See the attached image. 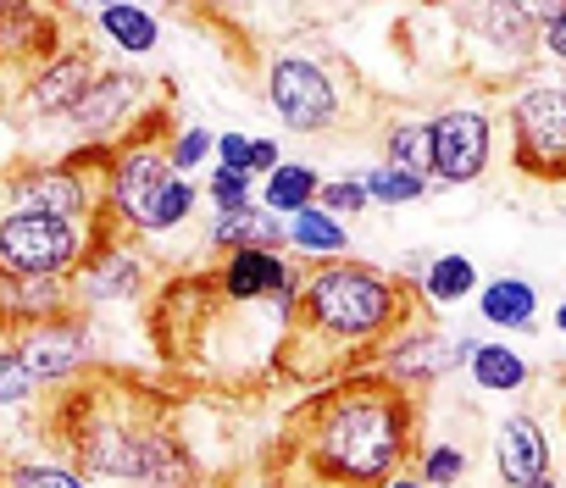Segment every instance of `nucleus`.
<instances>
[{
	"instance_id": "obj_23",
	"label": "nucleus",
	"mask_w": 566,
	"mask_h": 488,
	"mask_svg": "<svg viewBox=\"0 0 566 488\" xmlns=\"http://www.w3.org/2000/svg\"><path fill=\"white\" fill-rule=\"evenodd\" d=\"M384 167L395 172H411V178H428L433 172V128L422 117H406L384 134Z\"/></svg>"
},
{
	"instance_id": "obj_28",
	"label": "nucleus",
	"mask_w": 566,
	"mask_h": 488,
	"mask_svg": "<svg viewBox=\"0 0 566 488\" xmlns=\"http://www.w3.org/2000/svg\"><path fill=\"white\" fill-rule=\"evenodd\" d=\"M195 200H200V189L189 183V178H172V189L156 200V211H150V227H145V238H156V233H172V227H184L189 216H195Z\"/></svg>"
},
{
	"instance_id": "obj_32",
	"label": "nucleus",
	"mask_w": 566,
	"mask_h": 488,
	"mask_svg": "<svg viewBox=\"0 0 566 488\" xmlns=\"http://www.w3.org/2000/svg\"><path fill=\"white\" fill-rule=\"evenodd\" d=\"M40 394V383L29 378V367L18 361L12 344H0V405H29Z\"/></svg>"
},
{
	"instance_id": "obj_25",
	"label": "nucleus",
	"mask_w": 566,
	"mask_h": 488,
	"mask_svg": "<svg viewBox=\"0 0 566 488\" xmlns=\"http://www.w3.org/2000/svg\"><path fill=\"white\" fill-rule=\"evenodd\" d=\"M472 289H478V267H472L461 251L433 256V267L422 273V295H428V300H439V306H461Z\"/></svg>"
},
{
	"instance_id": "obj_18",
	"label": "nucleus",
	"mask_w": 566,
	"mask_h": 488,
	"mask_svg": "<svg viewBox=\"0 0 566 488\" xmlns=\"http://www.w3.org/2000/svg\"><path fill=\"white\" fill-rule=\"evenodd\" d=\"M290 244V222L272 216L266 205H244V211H228L211 222V251L217 256H233V251H277Z\"/></svg>"
},
{
	"instance_id": "obj_33",
	"label": "nucleus",
	"mask_w": 566,
	"mask_h": 488,
	"mask_svg": "<svg viewBox=\"0 0 566 488\" xmlns=\"http://www.w3.org/2000/svg\"><path fill=\"white\" fill-rule=\"evenodd\" d=\"M317 205L328 211V216H361L373 200H367V189H361V178H334V183H323V194H317Z\"/></svg>"
},
{
	"instance_id": "obj_39",
	"label": "nucleus",
	"mask_w": 566,
	"mask_h": 488,
	"mask_svg": "<svg viewBox=\"0 0 566 488\" xmlns=\"http://www.w3.org/2000/svg\"><path fill=\"white\" fill-rule=\"evenodd\" d=\"M538 488H555V477H549V482H538Z\"/></svg>"
},
{
	"instance_id": "obj_2",
	"label": "nucleus",
	"mask_w": 566,
	"mask_h": 488,
	"mask_svg": "<svg viewBox=\"0 0 566 488\" xmlns=\"http://www.w3.org/2000/svg\"><path fill=\"white\" fill-rule=\"evenodd\" d=\"M290 328L317 333L323 344H389L400 328H411L406 284L361 262H323L306 273Z\"/></svg>"
},
{
	"instance_id": "obj_22",
	"label": "nucleus",
	"mask_w": 566,
	"mask_h": 488,
	"mask_svg": "<svg viewBox=\"0 0 566 488\" xmlns=\"http://www.w3.org/2000/svg\"><path fill=\"white\" fill-rule=\"evenodd\" d=\"M290 251L328 262V256H345V251H350V233H345V222L328 216L323 205H306V211L290 216Z\"/></svg>"
},
{
	"instance_id": "obj_34",
	"label": "nucleus",
	"mask_w": 566,
	"mask_h": 488,
	"mask_svg": "<svg viewBox=\"0 0 566 488\" xmlns=\"http://www.w3.org/2000/svg\"><path fill=\"white\" fill-rule=\"evenodd\" d=\"M533 23H538V51L566 67V7H533Z\"/></svg>"
},
{
	"instance_id": "obj_24",
	"label": "nucleus",
	"mask_w": 566,
	"mask_h": 488,
	"mask_svg": "<svg viewBox=\"0 0 566 488\" xmlns=\"http://www.w3.org/2000/svg\"><path fill=\"white\" fill-rule=\"evenodd\" d=\"M472 383L483 389V394H516L522 383H527V361H522V350H511L505 339L500 344H478V356H472Z\"/></svg>"
},
{
	"instance_id": "obj_30",
	"label": "nucleus",
	"mask_w": 566,
	"mask_h": 488,
	"mask_svg": "<svg viewBox=\"0 0 566 488\" xmlns=\"http://www.w3.org/2000/svg\"><path fill=\"white\" fill-rule=\"evenodd\" d=\"M206 156H217V134H211V128H200V123L178 128V139H172V150H167L172 172L184 178V172H195V167H200Z\"/></svg>"
},
{
	"instance_id": "obj_35",
	"label": "nucleus",
	"mask_w": 566,
	"mask_h": 488,
	"mask_svg": "<svg viewBox=\"0 0 566 488\" xmlns=\"http://www.w3.org/2000/svg\"><path fill=\"white\" fill-rule=\"evenodd\" d=\"M244 161H250V134H239V128L217 134V167H228V172H244Z\"/></svg>"
},
{
	"instance_id": "obj_15",
	"label": "nucleus",
	"mask_w": 566,
	"mask_h": 488,
	"mask_svg": "<svg viewBox=\"0 0 566 488\" xmlns=\"http://www.w3.org/2000/svg\"><path fill=\"white\" fill-rule=\"evenodd\" d=\"M62 56V29L45 7H0V67H45Z\"/></svg>"
},
{
	"instance_id": "obj_26",
	"label": "nucleus",
	"mask_w": 566,
	"mask_h": 488,
	"mask_svg": "<svg viewBox=\"0 0 566 488\" xmlns=\"http://www.w3.org/2000/svg\"><path fill=\"white\" fill-rule=\"evenodd\" d=\"M361 189L373 205H411V200H428V178H411V172H395V167H367L361 172Z\"/></svg>"
},
{
	"instance_id": "obj_20",
	"label": "nucleus",
	"mask_w": 566,
	"mask_h": 488,
	"mask_svg": "<svg viewBox=\"0 0 566 488\" xmlns=\"http://www.w3.org/2000/svg\"><path fill=\"white\" fill-rule=\"evenodd\" d=\"M95 29H101V40H106V45H117L123 56H150V51H156V40H161L156 12L128 7V0H117V7H101V12H95Z\"/></svg>"
},
{
	"instance_id": "obj_38",
	"label": "nucleus",
	"mask_w": 566,
	"mask_h": 488,
	"mask_svg": "<svg viewBox=\"0 0 566 488\" xmlns=\"http://www.w3.org/2000/svg\"><path fill=\"white\" fill-rule=\"evenodd\" d=\"M555 328H560V333H566V300H560V306H555Z\"/></svg>"
},
{
	"instance_id": "obj_11",
	"label": "nucleus",
	"mask_w": 566,
	"mask_h": 488,
	"mask_svg": "<svg viewBox=\"0 0 566 488\" xmlns=\"http://www.w3.org/2000/svg\"><path fill=\"white\" fill-rule=\"evenodd\" d=\"M145 100H150V84H145L139 73L106 67V73L90 84V95H84V106L73 112V123H78V134H84L90 145H112V139L123 134V123H139V117H145Z\"/></svg>"
},
{
	"instance_id": "obj_4",
	"label": "nucleus",
	"mask_w": 566,
	"mask_h": 488,
	"mask_svg": "<svg viewBox=\"0 0 566 488\" xmlns=\"http://www.w3.org/2000/svg\"><path fill=\"white\" fill-rule=\"evenodd\" d=\"M511 161L533 183H566V84H527L511 100Z\"/></svg>"
},
{
	"instance_id": "obj_31",
	"label": "nucleus",
	"mask_w": 566,
	"mask_h": 488,
	"mask_svg": "<svg viewBox=\"0 0 566 488\" xmlns=\"http://www.w3.org/2000/svg\"><path fill=\"white\" fill-rule=\"evenodd\" d=\"M250 194H255V178H250V172H228V167H217V172H211V189H206V200L217 205V216L255 205Z\"/></svg>"
},
{
	"instance_id": "obj_6",
	"label": "nucleus",
	"mask_w": 566,
	"mask_h": 488,
	"mask_svg": "<svg viewBox=\"0 0 566 488\" xmlns=\"http://www.w3.org/2000/svg\"><path fill=\"white\" fill-rule=\"evenodd\" d=\"M266 106L283 117L290 134H323L345 117V89L312 56H272L266 62Z\"/></svg>"
},
{
	"instance_id": "obj_21",
	"label": "nucleus",
	"mask_w": 566,
	"mask_h": 488,
	"mask_svg": "<svg viewBox=\"0 0 566 488\" xmlns=\"http://www.w3.org/2000/svg\"><path fill=\"white\" fill-rule=\"evenodd\" d=\"M317 194H323V178H317V167H306V161H283V167L261 183V205H266L272 216H295V211L317 205Z\"/></svg>"
},
{
	"instance_id": "obj_29",
	"label": "nucleus",
	"mask_w": 566,
	"mask_h": 488,
	"mask_svg": "<svg viewBox=\"0 0 566 488\" xmlns=\"http://www.w3.org/2000/svg\"><path fill=\"white\" fill-rule=\"evenodd\" d=\"M467 449L461 444H428L422 449V460H417V477L428 482V488H455L461 477H467Z\"/></svg>"
},
{
	"instance_id": "obj_40",
	"label": "nucleus",
	"mask_w": 566,
	"mask_h": 488,
	"mask_svg": "<svg viewBox=\"0 0 566 488\" xmlns=\"http://www.w3.org/2000/svg\"><path fill=\"white\" fill-rule=\"evenodd\" d=\"M560 416H566V394H560Z\"/></svg>"
},
{
	"instance_id": "obj_3",
	"label": "nucleus",
	"mask_w": 566,
	"mask_h": 488,
	"mask_svg": "<svg viewBox=\"0 0 566 488\" xmlns=\"http://www.w3.org/2000/svg\"><path fill=\"white\" fill-rule=\"evenodd\" d=\"M90 222H62L45 211H0V278H73L90 256Z\"/></svg>"
},
{
	"instance_id": "obj_10",
	"label": "nucleus",
	"mask_w": 566,
	"mask_h": 488,
	"mask_svg": "<svg viewBox=\"0 0 566 488\" xmlns=\"http://www.w3.org/2000/svg\"><path fill=\"white\" fill-rule=\"evenodd\" d=\"M433 128V178L439 183H478L494 150V123L478 106H450L428 117Z\"/></svg>"
},
{
	"instance_id": "obj_17",
	"label": "nucleus",
	"mask_w": 566,
	"mask_h": 488,
	"mask_svg": "<svg viewBox=\"0 0 566 488\" xmlns=\"http://www.w3.org/2000/svg\"><path fill=\"white\" fill-rule=\"evenodd\" d=\"M67 300H73V289L62 278H0V322L18 333L56 322V317H73Z\"/></svg>"
},
{
	"instance_id": "obj_9",
	"label": "nucleus",
	"mask_w": 566,
	"mask_h": 488,
	"mask_svg": "<svg viewBox=\"0 0 566 488\" xmlns=\"http://www.w3.org/2000/svg\"><path fill=\"white\" fill-rule=\"evenodd\" d=\"M7 211H45V216H62V222H90L106 200V189L90 183V172H78L67 156L51 161V167H23L7 178Z\"/></svg>"
},
{
	"instance_id": "obj_36",
	"label": "nucleus",
	"mask_w": 566,
	"mask_h": 488,
	"mask_svg": "<svg viewBox=\"0 0 566 488\" xmlns=\"http://www.w3.org/2000/svg\"><path fill=\"white\" fill-rule=\"evenodd\" d=\"M277 167H283L277 145H272V139H250V161H244V172H250V178H255V172H266V178H272Z\"/></svg>"
},
{
	"instance_id": "obj_19",
	"label": "nucleus",
	"mask_w": 566,
	"mask_h": 488,
	"mask_svg": "<svg viewBox=\"0 0 566 488\" xmlns=\"http://www.w3.org/2000/svg\"><path fill=\"white\" fill-rule=\"evenodd\" d=\"M478 317L500 333H527L538 322V289L527 278H494L478 289Z\"/></svg>"
},
{
	"instance_id": "obj_14",
	"label": "nucleus",
	"mask_w": 566,
	"mask_h": 488,
	"mask_svg": "<svg viewBox=\"0 0 566 488\" xmlns=\"http://www.w3.org/2000/svg\"><path fill=\"white\" fill-rule=\"evenodd\" d=\"M101 78V67L84 51H62L56 62H45L29 84H23V106L34 117H73L90 95V84Z\"/></svg>"
},
{
	"instance_id": "obj_16",
	"label": "nucleus",
	"mask_w": 566,
	"mask_h": 488,
	"mask_svg": "<svg viewBox=\"0 0 566 488\" xmlns=\"http://www.w3.org/2000/svg\"><path fill=\"white\" fill-rule=\"evenodd\" d=\"M295 278H301V267H290L277 251H233L217 267V295L233 300V306H250V300H272Z\"/></svg>"
},
{
	"instance_id": "obj_7",
	"label": "nucleus",
	"mask_w": 566,
	"mask_h": 488,
	"mask_svg": "<svg viewBox=\"0 0 566 488\" xmlns=\"http://www.w3.org/2000/svg\"><path fill=\"white\" fill-rule=\"evenodd\" d=\"M172 161H167V150L156 145V139H123L117 145V167H112V183H106V205H112V216L123 222V233H134V238H145V227H150V211H156V200L172 189Z\"/></svg>"
},
{
	"instance_id": "obj_13",
	"label": "nucleus",
	"mask_w": 566,
	"mask_h": 488,
	"mask_svg": "<svg viewBox=\"0 0 566 488\" xmlns=\"http://www.w3.org/2000/svg\"><path fill=\"white\" fill-rule=\"evenodd\" d=\"M494 466L511 488H538L549 482V433L538 416L527 411H511L500 427H494Z\"/></svg>"
},
{
	"instance_id": "obj_12",
	"label": "nucleus",
	"mask_w": 566,
	"mask_h": 488,
	"mask_svg": "<svg viewBox=\"0 0 566 488\" xmlns=\"http://www.w3.org/2000/svg\"><path fill=\"white\" fill-rule=\"evenodd\" d=\"M18 361L29 367V378L45 389V383H67L78 378V367L90 361V328L78 317H56V322H40L29 333L12 339Z\"/></svg>"
},
{
	"instance_id": "obj_5",
	"label": "nucleus",
	"mask_w": 566,
	"mask_h": 488,
	"mask_svg": "<svg viewBox=\"0 0 566 488\" xmlns=\"http://www.w3.org/2000/svg\"><path fill=\"white\" fill-rule=\"evenodd\" d=\"M538 51V23L533 7H516V0H500V7H472L461 12V62L478 78H505L522 73Z\"/></svg>"
},
{
	"instance_id": "obj_8",
	"label": "nucleus",
	"mask_w": 566,
	"mask_h": 488,
	"mask_svg": "<svg viewBox=\"0 0 566 488\" xmlns=\"http://www.w3.org/2000/svg\"><path fill=\"white\" fill-rule=\"evenodd\" d=\"M478 344H483V339H472V333L444 339V333H433V328H400L389 344H378V372H384L395 389L417 394V389L439 383L444 372H455L461 361L472 367Z\"/></svg>"
},
{
	"instance_id": "obj_37",
	"label": "nucleus",
	"mask_w": 566,
	"mask_h": 488,
	"mask_svg": "<svg viewBox=\"0 0 566 488\" xmlns=\"http://www.w3.org/2000/svg\"><path fill=\"white\" fill-rule=\"evenodd\" d=\"M384 488H428V482H422V477H417V471H400V477H389V482H384Z\"/></svg>"
},
{
	"instance_id": "obj_1",
	"label": "nucleus",
	"mask_w": 566,
	"mask_h": 488,
	"mask_svg": "<svg viewBox=\"0 0 566 488\" xmlns=\"http://www.w3.org/2000/svg\"><path fill=\"white\" fill-rule=\"evenodd\" d=\"M411 438H417V394L395 389L384 372H367L328 389L312 405L301 455L323 488H384L411 460Z\"/></svg>"
},
{
	"instance_id": "obj_27",
	"label": "nucleus",
	"mask_w": 566,
	"mask_h": 488,
	"mask_svg": "<svg viewBox=\"0 0 566 488\" xmlns=\"http://www.w3.org/2000/svg\"><path fill=\"white\" fill-rule=\"evenodd\" d=\"M7 488H90V482L67 460H12Z\"/></svg>"
}]
</instances>
